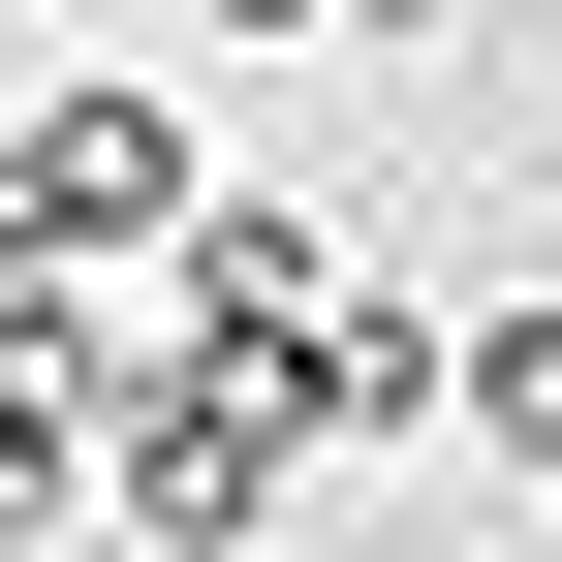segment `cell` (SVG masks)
I'll list each match as a JSON object with an SVG mask.
<instances>
[{
    "label": "cell",
    "mask_w": 562,
    "mask_h": 562,
    "mask_svg": "<svg viewBox=\"0 0 562 562\" xmlns=\"http://www.w3.org/2000/svg\"><path fill=\"white\" fill-rule=\"evenodd\" d=\"M281 469H313V375H281V344H157V406H125V531H157V562H250Z\"/></svg>",
    "instance_id": "6da1fadb"
},
{
    "label": "cell",
    "mask_w": 562,
    "mask_h": 562,
    "mask_svg": "<svg viewBox=\"0 0 562 562\" xmlns=\"http://www.w3.org/2000/svg\"><path fill=\"white\" fill-rule=\"evenodd\" d=\"M188 125L157 94H0V281H94V250H188Z\"/></svg>",
    "instance_id": "7a4b0ae2"
},
{
    "label": "cell",
    "mask_w": 562,
    "mask_h": 562,
    "mask_svg": "<svg viewBox=\"0 0 562 562\" xmlns=\"http://www.w3.org/2000/svg\"><path fill=\"white\" fill-rule=\"evenodd\" d=\"M313 313H344L313 188H188V344H281V375H313Z\"/></svg>",
    "instance_id": "3957f363"
},
{
    "label": "cell",
    "mask_w": 562,
    "mask_h": 562,
    "mask_svg": "<svg viewBox=\"0 0 562 562\" xmlns=\"http://www.w3.org/2000/svg\"><path fill=\"white\" fill-rule=\"evenodd\" d=\"M438 406H469L501 469H562V313H469V344H438Z\"/></svg>",
    "instance_id": "277c9868"
},
{
    "label": "cell",
    "mask_w": 562,
    "mask_h": 562,
    "mask_svg": "<svg viewBox=\"0 0 562 562\" xmlns=\"http://www.w3.org/2000/svg\"><path fill=\"white\" fill-rule=\"evenodd\" d=\"M344 32H375V63H406V32H469V0H344Z\"/></svg>",
    "instance_id": "5b68a950"
},
{
    "label": "cell",
    "mask_w": 562,
    "mask_h": 562,
    "mask_svg": "<svg viewBox=\"0 0 562 562\" xmlns=\"http://www.w3.org/2000/svg\"><path fill=\"white\" fill-rule=\"evenodd\" d=\"M220 32H344V0H220Z\"/></svg>",
    "instance_id": "8992f818"
}]
</instances>
